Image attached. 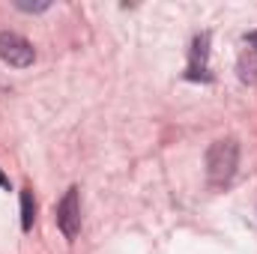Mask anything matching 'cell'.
<instances>
[{"label": "cell", "instance_id": "obj_1", "mask_svg": "<svg viewBox=\"0 0 257 254\" xmlns=\"http://www.w3.org/2000/svg\"><path fill=\"white\" fill-rule=\"evenodd\" d=\"M239 165V144L233 138H221L206 150V180L212 189H221L233 180Z\"/></svg>", "mask_w": 257, "mask_h": 254}, {"label": "cell", "instance_id": "obj_2", "mask_svg": "<svg viewBox=\"0 0 257 254\" xmlns=\"http://www.w3.org/2000/svg\"><path fill=\"white\" fill-rule=\"evenodd\" d=\"M0 60L6 66H12V69H27L36 60V51H33V45L21 33L3 30L0 33Z\"/></svg>", "mask_w": 257, "mask_h": 254}, {"label": "cell", "instance_id": "obj_3", "mask_svg": "<svg viewBox=\"0 0 257 254\" xmlns=\"http://www.w3.org/2000/svg\"><path fill=\"white\" fill-rule=\"evenodd\" d=\"M54 218H57L60 233L72 242V239L78 236V230H81V200H78V189H75V186L60 197V203H57V209H54Z\"/></svg>", "mask_w": 257, "mask_h": 254}, {"label": "cell", "instance_id": "obj_4", "mask_svg": "<svg viewBox=\"0 0 257 254\" xmlns=\"http://www.w3.org/2000/svg\"><path fill=\"white\" fill-rule=\"evenodd\" d=\"M186 78L189 81H212L209 75V33L194 36L192 48H189V66H186Z\"/></svg>", "mask_w": 257, "mask_h": 254}, {"label": "cell", "instance_id": "obj_5", "mask_svg": "<svg viewBox=\"0 0 257 254\" xmlns=\"http://www.w3.org/2000/svg\"><path fill=\"white\" fill-rule=\"evenodd\" d=\"M33 212H36L33 191L24 189L21 191V230H30V227H33Z\"/></svg>", "mask_w": 257, "mask_h": 254}, {"label": "cell", "instance_id": "obj_6", "mask_svg": "<svg viewBox=\"0 0 257 254\" xmlns=\"http://www.w3.org/2000/svg\"><path fill=\"white\" fill-rule=\"evenodd\" d=\"M15 9H21V12H45L48 3H24V0H15Z\"/></svg>", "mask_w": 257, "mask_h": 254}, {"label": "cell", "instance_id": "obj_7", "mask_svg": "<svg viewBox=\"0 0 257 254\" xmlns=\"http://www.w3.org/2000/svg\"><path fill=\"white\" fill-rule=\"evenodd\" d=\"M245 54H248V57H254V60H257V30H254V33H248V36H245Z\"/></svg>", "mask_w": 257, "mask_h": 254}, {"label": "cell", "instance_id": "obj_8", "mask_svg": "<svg viewBox=\"0 0 257 254\" xmlns=\"http://www.w3.org/2000/svg\"><path fill=\"white\" fill-rule=\"evenodd\" d=\"M0 186H3V189H9V180H6L3 174H0Z\"/></svg>", "mask_w": 257, "mask_h": 254}]
</instances>
